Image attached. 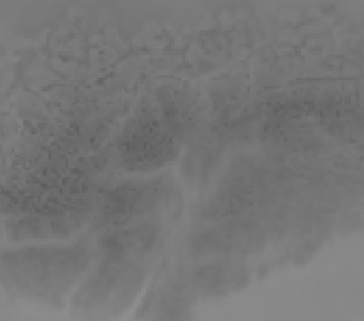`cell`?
I'll list each match as a JSON object with an SVG mask.
<instances>
[{
	"instance_id": "obj_6",
	"label": "cell",
	"mask_w": 364,
	"mask_h": 321,
	"mask_svg": "<svg viewBox=\"0 0 364 321\" xmlns=\"http://www.w3.org/2000/svg\"><path fill=\"white\" fill-rule=\"evenodd\" d=\"M78 220L76 214L70 211H56L22 218L14 223L10 230L16 237L44 240L68 235L77 228Z\"/></svg>"
},
{
	"instance_id": "obj_5",
	"label": "cell",
	"mask_w": 364,
	"mask_h": 321,
	"mask_svg": "<svg viewBox=\"0 0 364 321\" xmlns=\"http://www.w3.org/2000/svg\"><path fill=\"white\" fill-rule=\"evenodd\" d=\"M160 240V229L154 224L119 228L104 237L102 256L107 262L126 263L151 252Z\"/></svg>"
},
{
	"instance_id": "obj_3",
	"label": "cell",
	"mask_w": 364,
	"mask_h": 321,
	"mask_svg": "<svg viewBox=\"0 0 364 321\" xmlns=\"http://www.w3.org/2000/svg\"><path fill=\"white\" fill-rule=\"evenodd\" d=\"M160 199L156 186L129 184L107 191L99 205V220L102 224L114 228L126 227L133 218L153 211Z\"/></svg>"
},
{
	"instance_id": "obj_7",
	"label": "cell",
	"mask_w": 364,
	"mask_h": 321,
	"mask_svg": "<svg viewBox=\"0 0 364 321\" xmlns=\"http://www.w3.org/2000/svg\"><path fill=\"white\" fill-rule=\"evenodd\" d=\"M213 153L208 151H195L186 160V172L188 182L191 184H203L208 182V177L213 169Z\"/></svg>"
},
{
	"instance_id": "obj_2",
	"label": "cell",
	"mask_w": 364,
	"mask_h": 321,
	"mask_svg": "<svg viewBox=\"0 0 364 321\" xmlns=\"http://www.w3.org/2000/svg\"><path fill=\"white\" fill-rule=\"evenodd\" d=\"M117 150L123 165L134 172H148L174 158L177 145L157 119L139 117L124 128Z\"/></svg>"
},
{
	"instance_id": "obj_4",
	"label": "cell",
	"mask_w": 364,
	"mask_h": 321,
	"mask_svg": "<svg viewBox=\"0 0 364 321\" xmlns=\"http://www.w3.org/2000/svg\"><path fill=\"white\" fill-rule=\"evenodd\" d=\"M262 234L245 222H232L206 229L191 241V249L196 256H234L254 252L261 247Z\"/></svg>"
},
{
	"instance_id": "obj_1",
	"label": "cell",
	"mask_w": 364,
	"mask_h": 321,
	"mask_svg": "<svg viewBox=\"0 0 364 321\" xmlns=\"http://www.w3.org/2000/svg\"><path fill=\"white\" fill-rule=\"evenodd\" d=\"M4 269L17 288L37 296L64 291L88 266L85 247H31L9 252Z\"/></svg>"
}]
</instances>
